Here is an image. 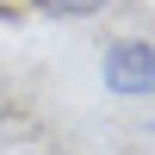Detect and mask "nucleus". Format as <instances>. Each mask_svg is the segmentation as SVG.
I'll use <instances>...</instances> for the list:
<instances>
[{
	"label": "nucleus",
	"instance_id": "obj_2",
	"mask_svg": "<svg viewBox=\"0 0 155 155\" xmlns=\"http://www.w3.org/2000/svg\"><path fill=\"white\" fill-rule=\"evenodd\" d=\"M44 19H93V12H106L112 0H31Z\"/></svg>",
	"mask_w": 155,
	"mask_h": 155
},
{
	"label": "nucleus",
	"instance_id": "obj_1",
	"mask_svg": "<svg viewBox=\"0 0 155 155\" xmlns=\"http://www.w3.org/2000/svg\"><path fill=\"white\" fill-rule=\"evenodd\" d=\"M99 81L118 99H149L155 93V44L149 37H112L99 56Z\"/></svg>",
	"mask_w": 155,
	"mask_h": 155
}]
</instances>
